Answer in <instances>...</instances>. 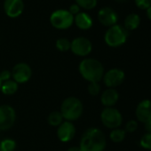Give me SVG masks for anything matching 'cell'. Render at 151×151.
<instances>
[{
    "label": "cell",
    "instance_id": "6da1fadb",
    "mask_svg": "<svg viewBox=\"0 0 151 151\" xmlns=\"http://www.w3.org/2000/svg\"><path fill=\"white\" fill-rule=\"evenodd\" d=\"M106 147V136L100 128L90 127L82 134L79 143L82 151H104Z\"/></svg>",
    "mask_w": 151,
    "mask_h": 151
},
{
    "label": "cell",
    "instance_id": "7a4b0ae2",
    "mask_svg": "<svg viewBox=\"0 0 151 151\" xmlns=\"http://www.w3.org/2000/svg\"><path fill=\"white\" fill-rule=\"evenodd\" d=\"M78 71L81 77L89 83H100L105 73L102 63L94 58H85L78 65Z\"/></svg>",
    "mask_w": 151,
    "mask_h": 151
},
{
    "label": "cell",
    "instance_id": "3957f363",
    "mask_svg": "<svg viewBox=\"0 0 151 151\" xmlns=\"http://www.w3.org/2000/svg\"><path fill=\"white\" fill-rule=\"evenodd\" d=\"M64 120L73 122L79 119L84 112V105L77 97H68L61 102L60 110Z\"/></svg>",
    "mask_w": 151,
    "mask_h": 151
},
{
    "label": "cell",
    "instance_id": "277c9868",
    "mask_svg": "<svg viewBox=\"0 0 151 151\" xmlns=\"http://www.w3.org/2000/svg\"><path fill=\"white\" fill-rule=\"evenodd\" d=\"M128 37V31L121 25L116 24L109 27L105 35L104 41L109 47H119L125 44Z\"/></svg>",
    "mask_w": 151,
    "mask_h": 151
},
{
    "label": "cell",
    "instance_id": "5b68a950",
    "mask_svg": "<svg viewBox=\"0 0 151 151\" xmlns=\"http://www.w3.org/2000/svg\"><path fill=\"white\" fill-rule=\"evenodd\" d=\"M51 25L60 30L69 29L74 23V16L66 9H57L50 15Z\"/></svg>",
    "mask_w": 151,
    "mask_h": 151
},
{
    "label": "cell",
    "instance_id": "8992f818",
    "mask_svg": "<svg viewBox=\"0 0 151 151\" xmlns=\"http://www.w3.org/2000/svg\"><path fill=\"white\" fill-rule=\"evenodd\" d=\"M101 121L105 127L113 130L121 126L123 116L121 112L114 107L104 108L101 112Z\"/></svg>",
    "mask_w": 151,
    "mask_h": 151
},
{
    "label": "cell",
    "instance_id": "52a82bcc",
    "mask_svg": "<svg viewBox=\"0 0 151 151\" xmlns=\"http://www.w3.org/2000/svg\"><path fill=\"white\" fill-rule=\"evenodd\" d=\"M70 51L77 56L86 57L93 51V44L86 37H75L70 42Z\"/></svg>",
    "mask_w": 151,
    "mask_h": 151
},
{
    "label": "cell",
    "instance_id": "ba28073f",
    "mask_svg": "<svg viewBox=\"0 0 151 151\" xmlns=\"http://www.w3.org/2000/svg\"><path fill=\"white\" fill-rule=\"evenodd\" d=\"M16 121L15 109L8 104L0 106V131H7L11 129Z\"/></svg>",
    "mask_w": 151,
    "mask_h": 151
},
{
    "label": "cell",
    "instance_id": "9c48e42d",
    "mask_svg": "<svg viewBox=\"0 0 151 151\" xmlns=\"http://www.w3.org/2000/svg\"><path fill=\"white\" fill-rule=\"evenodd\" d=\"M125 79V74L124 70L117 68H113L105 71L103 75V83L108 88L116 89L117 86L123 84Z\"/></svg>",
    "mask_w": 151,
    "mask_h": 151
},
{
    "label": "cell",
    "instance_id": "30bf717a",
    "mask_svg": "<svg viewBox=\"0 0 151 151\" xmlns=\"http://www.w3.org/2000/svg\"><path fill=\"white\" fill-rule=\"evenodd\" d=\"M12 78L18 85L25 84L29 81L32 76V69L26 62H19L15 64L12 69Z\"/></svg>",
    "mask_w": 151,
    "mask_h": 151
},
{
    "label": "cell",
    "instance_id": "8fae6325",
    "mask_svg": "<svg viewBox=\"0 0 151 151\" xmlns=\"http://www.w3.org/2000/svg\"><path fill=\"white\" fill-rule=\"evenodd\" d=\"M77 130H76V126L73 124V122L66 121L64 120L57 129V137L61 142H69L72 140L76 135Z\"/></svg>",
    "mask_w": 151,
    "mask_h": 151
},
{
    "label": "cell",
    "instance_id": "7c38bea8",
    "mask_svg": "<svg viewBox=\"0 0 151 151\" xmlns=\"http://www.w3.org/2000/svg\"><path fill=\"white\" fill-rule=\"evenodd\" d=\"M98 21L105 27H112L116 24L118 15L116 12L111 7H103L98 12Z\"/></svg>",
    "mask_w": 151,
    "mask_h": 151
},
{
    "label": "cell",
    "instance_id": "4fadbf2b",
    "mask_svg": "<svg viewBox=\"0 0 151 151\" xmlns=\"http://www.w3.org/2000/svg\"><path fill=\"white\" fill-rule=\"evenodd\" d=\"M4 11L10 18H17L21 16L24 11L23 0H5Z\"/></svg>",
    "mask_w": 151,
    "mask_h": 151
},
{
    "label": "cell",
    "instance_id": "5bb4252c",
    "mask_svg": "<svg viewBox=\"0 0 151 151\" xmlns=\"http://www.w3.org/2000/svg\"><path fill=\"white\" fill-rule=\"evenodd\" d=\"M137 121L146 124L151 120V101L145 99L139 101L135 109Z\"/></svg>",
    "mask_w": 151,
    "mask_h": 151
},
{
    "label": "cell",
    "instance_id": "9a60e30c",
    "mask_svg": "<svg viewBox=\"0 0 151 151\" xmlns=\"http://www.w3.org/2000/svg\"><path fill=\"white\" fill-rule=\"evenodd\" d=\"M119 100V93L114 88H107L101 95V102L105 108L114 107Z\"/></svg>",
    "mask_w": 151,
    "mask_h": 151
},
{
    "label": "cell",
    "instance_id": "2e32d148",
    "mask_svg": "<svg viewBox=\"0 0 151 151\" xmlns=\"http://www.w3.org/2000/svg\"><path fill=\"white\" fill-rule=\"evenodd\" d=\"M74 23L79 29L88 30L93 27V21L88 14L85 12H80L79 14L74 16Z\"/></svg>",
    "mask_w": 151,
    "mask_h": 151
},
{
    "label": "cell",
    "instance_id": "e0dca14e",
    "mask_svg": "<svg viewBox=\"0 0 151 151\" xmlns=\"http://www.w3.org/2000/svg\"><path fill=\"white\" fill-rule=\"evenodd\" d=\"M139 23H140V17L137 14H130L124 19V28L127 31L134 30L139 26Z\"/></svg>",
    "mask_w": 151,
    "mask_h": 151
},
{
    "label": "cell",
    "instance_id": "ac0fdd59",
    "mask_svg": "<svg viewBox=\"0 0 151 151\" xmlns=\"http://www.w3.org/2000/svg\"><path fill=\"white\" fill-rule=\"evenodd\" d=\"M19 89V85L14 81L13 79H10L8 81H6V82H3L2 84V86H1V91L3 94L5 95H7V96H11V95H14L17 93Z\"/></svg>",
    "mask_w": 151,
    "mask_h": 151
},
{
    "label": "cell",
    "instance_id": "d6986e66",
    "mask_svg": "<svg viewBox=\"0 0 151 151\" xmlns=\"http://www.w3.org/2000/svg\"><path fill=\"white\" fill-rule=\"evenodd\" d=\"M125 136H126V132L124 129H120V128L113 129L109 132V139L114 143H120L124 141Z\"/></svg>",
    "mask_w": 151,
    "mask_h": 151
},
{
    "label": "cell",
    "instance_id": "ffe728a7",
    "mask_svg": "<svg viewBox=\"0 0 151 151\" xmlns=\"http://www.w3.org/2000/svg\"><path fill=\"white\" fill-rule=\"evenodd\" d=\"M63 121H64V118L60 111H52L49 114L47 117L48 124L53 127H58Z\"/></svg>",
    "mask_w": 151,
    "mask_h": 151
},
{
    "label": "cell",
    "instance_id": "44dd1931",
    "mask_svg": "<svg viewBox=\"0 0 151 151\" xmlns=\"http://www.w3.org/2000/svg\"><path fill=\"white\" fill-rule=\"evenodd\" d=\"M16 148V141L13 139L6 138L0 142V151H14Z\"/></svg>",
    "mask_w": 151,
    "mask_h": 151
},
{
    "label": "cell",
    "instance_id": "7402d4cb",
    "mask_svg": "<svg viewBox=\"0 0 151 151\" xmlns=\"http://www.w3.org/2000/svg\"><path fill=\"white\" fill-rule=\"evenodd\" d=\"M55 47L57 48V50H59L61 52H68L70 50V41L68 38L60 37V38L56 40Z\"/></svg>",
    "mask_w": 151,
    "mask_h": 151
},
{
    "label": "cell",
    "instance_id": "603a6c76",
    "mask_svg": "<svg viewBox=\"0 0 151 151\" xmlns=\"http://www.w3.org/2000/svg\"><path fill=\"white\" fill-rule=\"evenodd\" d=\"M80 8H83L85 10H92L96 7L98 0H75Z\"/></svg>",
    "mask_w": 151,
    "mask_h": 151
},
{
    "label": "cell",
    "instance_id": "cb8c5ba5",
    "mask_svg": "<svg viewBox=\"0 0 151 151\" xmlns=\"http://www.w3.org/2000/svg\"><path fill=\"white\" fill-rule=\"evenodd\" d=\"M101 87L100 83H97V82L89 83L87 86V92L90 95L97 96L101 93Z\"/></svg>",
    "mask_w": 151,
    "mask_h": 151
},
{
    "label": "cell",
    "instance_id": "d4e9b609",
    "mask_svg": "<svg viewBox=\"0 0 151 151\" xmlns=\"http://www.w3.org/2000/svg\"><path fill=\"white\" fill-rule=\"evenodd\" d=\"M139 145L145 149L151 150V133L146 132L143 134L139 139Z\"/></svg>",
    "mask_w": 151,
    "mask_h": 151
},
{
    "label": "cell",
    "instance_id": "484cf974",
    "mask_svg": "<svg viewBox=\"0 0 151 151\" xmlns=\"http://www.w3.org/2000/svg\"><path fill=\"white\" fill-rule=\"evenodd\" d=\"M137 129H138V121H136L134 119L129 120L125 124L124 131L126 132H134Z\"/></svg>",
    "mask_w": 151,
    "mask_h": 151
},
{
    "label": "cell",
    "instance_id": "4316f807",
    "mask_svg": "<svg viewBox=\"0 0 151 151\" xmlns=\"http://www.w3.org/2000/svg\"><path fill=\"white\" fill-rule=\"evenodd\" d=\"M135 5L141 10H147L151 6V0H134Z\"/></svg>",
    "mask_w": 151,
    "mask_h": 151
},
{
    "label": "cell",
    "instance_id": "83f0119b",
    "mask_svg": "<svg viewBox=\"0 0 151 151\" xmlns=\"http://www.w3.org/2000/svg\"><path fill=\"white\" fill-rule=\"evenodd\" d=\"M0 79H1L2 82H6L12 79V72L8 69L2 70L0 72Z\"/></svg>",
    "mask_w": 151,
    "mask_h": 151
},
{
    "label": "cell",
    "instance_id": "f1b7e54d",
    "mask_svg": "<svg viewBox=\"0 0 151 151\" xmlns=\"http://www.w3.org/2000/svg\"><path fill=\"white\" fill-rule=\"evenodd\" d=\"M68 12L73 15V16H75V15H77L78 14H79L80 12H81V8L77 5V4H72L70 6H69V8H68Z\"/></svg>",
    "mask_w": 151,
    "mask_h": 151
},
{
    "label": "cell",
    "instance_id": "f546056e",
    "mask_svg": "<svg viewBox=\"0 0 151 151\" xmlns=\"http://www.w3.org/2000/svg\"><path fill=\"white\" fill-rule=\"evenodd\" d=\"M144 126H145L146 132L151 133V120L148 121V122H147L146 124H144Z\"/></svg>",
    "mask_w": 151,
    "mask_h": 151
},
{
    "label": "cell",
    "instance_id": "4dcf8cb0",
    "mask_svg": "<svg viewBox=\"0 0 151 151\" xmlns=\"http://www.w3.org/2000/svg\"><path fill=\"white\" fill-rule=\"evenodd\" d=\"M67 151H82L80 149L79 147H77V146H74V147H70L69 148H68Z\"/></svg>",
    "mask_w": 151,
    "mask_h": 151
},
{
    "label": "cell",
    "instance_id": "1f68e13d",
    "mask_svg": "<svg viewBox=\"0 0 151 151\" xmlns=\"http://www.w3.org/2000/svg\"><path fill=\"white\" fill-rule=\"evenodd\" d=\"M147 18L151 21V6L147 9Z\"/></svg>",
    "mask_w": 151,
    "mask_h": 151
},
{
    "label": "cell",
    "instance_id": "d6a6232c",
    "mask_svg": "<svg viewBox=\"0 0 151 151\" xmlns=\"http://www.w3.org/2000/svg\"><path fill=\"white\" fill-rule=\"evenodd\" d=\"M2 84H3V82L1 81V79H0V90H1V86H2Z\"/></svg>",
    "mask_w": 151,
    "mask_h": 151
},
{
    "label": "cell",
    "instance_id": "836d02e7",
    "mask_svg": "<svg viewBox=\"0 0 151 151\" xmlns=\"http://www.w3.org/2000/svg\"><path fill=\"white\" fill-rule=\"evenodd\" d=\"M117 2H124V1H126V0H116Z\"/></svg>",
    "mask_w": 151,
    "mask_h": 151
}]
</instances>
